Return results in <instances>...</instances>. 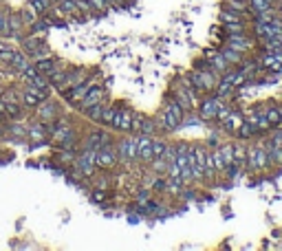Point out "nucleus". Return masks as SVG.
I'll return each instance as SVG.
<instances>
[{"label": "nucleus", "mask_w": 282, "mask_h": 251, "mask_svg": "<svg viewBox=\"0 0 282 251\" xmlns=\"http://www.w3.org/2000/svg\"><path fill=\"white\" fill-rule=\"evenodd\" d=\"M188 112L181 108L177 99L172 97V90L166 93V99H163V106L157 115V124H159V130L161 132H174L183 126V119H186Z\"/></svg>", "instance_id": "obj_1"}, {"label": "nucleus", "mask_w": 282, "mask_h": 251, "mask_svg": "<svg viewBox=\"0 0 282 251\" xmlns=\"http://www.w3.org/2000/svg\"><path fill=\"white\" fill-rule=\"evenodd\" d=\"M267 167H269V157H267L265 141L247 148V166H245V170H249V172H263V170H267Z\"/></svg>", "instance_id": "obj_2"}, {"label": "nucleus", "mask_w": 282, "mask_h": 251, "mask_svg": "<svg viewBox=\"0 0 282 251\" xmlns=\"http://www.w3.org/2000/svg\"><path fill=\"white\" fill-rule=\"evenodd\" d=\"M170 90H172V97L179 101V104H181V108L186 110V112H192V110L198 106V99H201V95H196L194 90H189L188 86H183L181 80H179L177 84H172Z\"/></svg>", "instance_id": "obj_3"}, {"label": "nucleus", "mask_w": 282, "mask_h": 251, "mask_svg": "<svg viewBox=\"0 0 282 251\" xmlns=\"http://www.w3.org/2000/svg\"><path fill=\"white\" fill-rule=\"evenodd\" d=\"M223 106V97H218L216 93H205V97L198 101V119L201 121H214L216 119V112Z\"/></svg>", "instance_id": "obj_4"}, {"label": "nucleus", "mask_w": 282, "mask_h": 251, "mask_svg": "<svg viewBox=\"0 0 282 251\" xmlns=\"http://www.w3.org/2000/svg\"><path fill=\"white\" fill-rule=\"evenodd\" d=\"M93 84H97V80H95V78H91V75H86V78L82 80L80 84H75L73 88L64 90V93H62L64 101H66L69 106H73V108H78V104H80L82 99H84V95L89 93V88H91Z\"/></svg>", "instance_id": "obj_5"}, {"label": "nucleus", "mask_w": 282, "mask_h": 251, "mask_svg": "<svg viewBox=\"0 0 282 251\" xmlns=\"http://www.w3.org/2000/svg\"><path fill=\"white\" fill-rule=\"evenodd\" d=\"M119 163V157H117V148L115 146H101L95 150V167L101 172L112 170V167Z\"/></svg>", "instance_id": "obj_6"}, {"label": "nucleus", "mask_w": 282, "mask_h": 251, "mask_svg": "<svg viewBox=\"0 0 282 251\" xmlns=\"http://www.w3.org/2000/svg\"><path fill=\"white\" fill-rule=\"evenodd\" d=\"M117 148V157L121 163H135L137 161V135L132 137H124L115 143Z\"/></svg>", "instance_id": "obj_7"}, {"label": "nucleus", "mask_w": 282, "mask_h": 251, "mask_svg": "<svg viewBox=\"0 0 282 251\" xmlns=\"http://www.w3.org/2000/svg\"><path fill=\"white\" fill-rule=\"evenodd\" d=\"M86 75H89V71H86L84 66H69V71H66V75L62 78V82H60L58 86H53V88L62 95L64 90H69V88H73L75 84H80Z\"/></svg>", "instance_id": "obj_8"}, {"label": "nucleus", "mask_w": 282, "mask_h": 251, "mask_svg": "<svg viewBox=\"0 0 282 251\" xmlns=\"http://www.w3.org/2000/svg\"><path fill=\"white\" fill-rule=\"evenodd\" d=\"M106 97H108V93H106V88L101 84H93L89 88V93L84 95V99L78 104V110L84 115L86 110L91 108V106H95V104H99V101H106Z\"/></svg>", "instance_id": "obj_9"}, {"label": "nucleus", "mask_w": 282, "mask_h": 251, "mask_svg": "<svg viewBox=\"0 0 282 251\" xmlns=\"http://www.w3.org/2000/svg\"><path fill=\"white\" fill-rule=\"evenodd\" d=\"M73 167H78V170L84 174L86 178L93 176V174H95V150H93V148H86L84 146V150H82L80 155L75 157Z\"/></svg>", "instance_id": "obj_10"}, {"label": "nucleus", "mask_w": 282, "mask_h": 251, "mask_svg": "<svg viewBox=\"0 0 282 251\" xmlns=\"http://www.w3.org/2000/svg\"><path fill=\"white\" fill-rule=\"evenodd\" d=\"M24 24L22 18H20V11H13V9H7V40H20L27 35V31H22Z\"/></svg>", "instance_id": "obj_11"}, {"label": "nucleus", "mask_w": 282, "mask_h": 251, "mask_svg": "<svg viewBox=\"0 0 282 251\" xmlns=\"http://www.w3.org/2000/svg\"><path fill=\"white\" fill-rule=\"evenodd\" d=\"M33 112H35V117H38V121H42V124H51V121L60 115V106H58V101L55 99L47 97V99L40 101V106Z\"/></svg>", "instance_id": "obj_12"}, {"label": "nucleus", "mask_w": 282, "mask_h": 251, "mask_svg": "<svg viewBox=\"0 0 282 251\" xmlns=\"http://www.w3.org/2000/svg\"><path fill=\"white\" fill-rule=\"evenodd\" d=\"M51 135V130H49V124H42V121H35V124H31L27 128V141L31 143L33 148H40V146H44V143L49 141V137Z\"/></svg>", "instance_id": "obj_13"}, {"label": "nucleus", "mask_w": 282, "mask_h": 251, "mask_svg": "<svg viewBox=\"0 0 282 251\" xmlns=\"http://www.w3.org/2000/svg\"><path fill=\"white\" fill-rule=\"evenodd\" d=\"M132 110L130 106H126V104H119V108H117L115 112V119H112V124L110 128L115 132H130V121H132Z\"/></svg>", "instance_id": "obj_14"}, {"label": "nucleus", "mask_w": 282, "mask_h": 251, "mask_svg": "<svg viewBox=\"0 0 282 251\" xmlns=\"http://www.w3.org/2000/svg\"><path fill=\"white\" fill-rule=\"evenodd\" d=\"M155 152H152V137L148 135H137V161H141L143 166H150Z\"/></svg>", "instance_id": "obj_15"}, {"label": "nucleus", "mask_w": 282, "mask_h": 251, "mask_svg": "<svg viewBox=\"0 0 282 251\" xmlns=\"http://www.w3.org/2000/svg\"><path fill=\"white\" fill-rule=\"evenodd\" d=\"M225 47H232L236 51H240V53H249L256 47V42L247 33H236V35H225Z\"/></svg>", "instance_id": "obj_16"}, {"label": "nucleus", "mask_w": 282, "mask_h": 251, "mask_svg": "<svg viewBox=\"0 0 282 251\" xmlns=\"http://www.w3.org/2000/svg\"><path fill=\"white\" fill-rule=\"evenodd\" d=\"M205 155H207V146L205 143H194V157H196L194 181H205Z\"/></svg>", "instance_id": "obj_17"}, {"label": "nucleus", "mask_w": 282, "mask_h": 251, "mask_svg": "<svg viewBox=\"0 0 282 251\" xmlns=\"http://www.w3.org/2000/svg\"><path fill=\"white\" fill-rule=\"evenodd\" d=\"M0 99H2V97H0ZM2 110H4V115H7L9 121H20L24 117V108H22V104H20V101H7V99H2Z\"/></svg>", "instance_id": "obj_18"}, {"label": "nucleus", "mask_w": 282, "mask_h": 251, "mask_svg": "<svg viewBox=\"0 0 282 251\" xmlns=\"http://www.w3.org/2000/svg\"><path fill=\"white\" fill-rule=\"evenodd\" d=\"M249 18H254V16H251V13H236V11H232V9H223V7H220V11H218V20H220V24L247 22Z\"/></svg>", "instance_id": "obj_19"}, {"label": "nucleus", "mask_w": 282, "mask_h": 251, "mask_svg": "<svg viewBox=\"0 0 282 251\" xmlns=\"http://www.w3.org/2000/svg\"><path fill=\"white\" fill-rule=\"evenodd\" d=\"M106 132H108V130H106V126H97L95 130L89 132V137H86V143H84V146H86V148H93V150L101 148V146H104Z\"/></svg>", "instance_id": "obj_20"}, {"label": "nucleus", "mask_w": 282, "mask_h": 251, "mask_svg": "<svg viewBox=\"0 0 282 251\" xmlns=\"http://www.w3.org/2000/svg\"><path fill=\"white\" fill-rule=\"evenodd\" d=\"M31 62H33V60L29 58V55L24 53L22 49H16V53H13V60H11V64H9V66H11L13 73H18V75H20V73H22V71L27 69V66L31 64Z\"/></svg>", "instance_id": "obj_21"}, {"label": "nucleus", "mask_w": 282, "mask_h": 251, "mask_svg": "<svg viewBox=\"0 0 282 251\" xmlns=\"http://www.w3.org/2000/svg\"><path fill=\"white\" fill-rule=\"evenodd\" d=\"M260 66L267 71H282V51L276 53H265V58L260 60Z\"/></svg>", "instance_id": "obj_22"}, {"label": "nucleus", "mask_w": 282, "mask_h": 251, "mask_svg": "<svg viewBox=\"0 0 282 251\" xmlns=\"http://www.w3.org/2000/svg\"><path fill=\"white\" fill-rule=\"evenodd\" d=\"M106 104H108V101H99V104L91 106V108L84 112V117H86V119L91 121V124H95V126H101V115H104V108H106Z\"/></svg>", "instance_id": "obj_23"}, {"label": "nucleus", "mask_w": 282, "mask_h": 251, "mask_svg": "<svg viewBox=\"0 0 282 251\" xmlns=\"http://www.w3.org/2000/svg\"><path fill=\"white\" fill-rule=\"evenodd\" d=\"M40 101H42V97L35 95L33 90H29L27 86H24V90H22V99H20L22 108H27V110H35V108L40 106Z\"/></svg>", "instance_id": "obj_24"}, {"label": "nucleus", "mask_w": 282, "mask_h": 251, "mask_svg": "<svg viewBox=\"0 0 282 251\" xmlns=\"http://www.w3.org/2000/svg\"><path fill=\"white\" fill-rule=\"evenodd\" d=\"M159 124H157V117H148L143 115V121H141V128H139V135H148V137H157L159 135Z\"/></svg>", "instance_id": "obj_25"}, {"label": "nucleus", "mask_w": 282, "mask_h": 251, "mask_svg": "<svg viewBox=\"0 0 282 251\" xmlns=\"http://www.w3.org/2000/svg\"><path fill=\"white\" fill-rule=\"evenodd\" d=\"M220 53H223V58L227 60L232 66H240L245 62V53H240V51H236V49H232V47H220Z\"/></svg>", "instance_id": "obj_26"}, {"label": "nucleus", "mask_w": 282, "mask_h": 251, "mask_svg": "<svg viewBox=\"0 0 282 251\" xmlns=\"http://www.w3.org/2000/svg\"><path fill=\"white\" fill-rule=\"evenodd\" d=\"M58 62H60V60L55 58V55H49V58H40V60H35L33 64L38 66V71H40L42 75H51V73H53V69L58 66Z\"/></svg>", "instance_id": "obj_27"}, {"label": "nucleus", "mask_w": 282, "mask_h": 251, "mask_svg": "<svg viewBox=\"0 0 282 251\" xmlns=\"http://www.w3.org/2000/svg\"><path fill=\"white\" fill-rule=\"evenodd\" d=\"M265 148H267V157H269V166H282V148L280 146H274V143L265 141Z\"/></svg>", "instance_id": "obj_28"}, {"label": "nucleus", "mask_w": 282, "mask_h": 251, "mask_svg": "<svg viewBox=\"0 0 282 251\" xmlns=\"http://www.w3.org/2000/svg\"><path fill=\"white\" fill-rule=\"evenodd\" d=\"M223 9H232L236 13H251L249 0H223Z\"/></svg>", "instance_id": "obj_29"}, {"label": "nucleus", "mask_w": 282, "mask_h": 251, "mask_svg": "<svg viewBox=\"0 0 282 251\" xmlns=\"http://www.w3.org/2000/svg\"><path fill=\"white\" fill-rule=\"evenodd\" d=\"M4 130L7 132H11V139H18V141H24L27 139V128H22V126H18V124H4Z\"/></svg>", "instance_id": "obj_30"}, {"label": "nucleus", "mask_w": 282, "mask_h": 251, "mask_svg": "<svg viewBox=\"0 0 282 251\" xmlns=\"http://www.w3.org/2000/svg\"><path fill=\"white\" fill-rule=\"evenodd\" d=\"M220 31L225 35H236V33H247V22H232V24H223Z\"/></svg>", "instance_id": "obj_31"}, {"label": "nucleus", "mask_w": 282, "mask_h": 251, "mask_svg": "<svg viewBox=\"0 0 282 251\" xmlns=\"http://www.w3.org/2000/svg\"><path fill=\"white\" fill-rule=\"evenodd\" d=\"M27 4L33 9L38 16H47L49 13V7H51V2L49 0H27Z\"/></svg>", "instance_id": "obj_32"}, {"label": "nucleus", "mask_w": 282, "mask_h": 251, "mask_svg": "<svg viewBox=\"0 0 282 251\" xmlns=\"http://www.w3.org/2000/svg\"><path fill=\"white\" fill-rule=\"evenodd\" d=\"M117 108H119V104H106V108H104V115H101V126L110 128L112 119H115V112H117Z\"/></svg>", "instance_id": "obj_33"}, {"label": "nucleus", "mask_w": 282, "mask_h": 251, "mask_svg": "<svg viewBox=\"0 0 282 251\" xmlns=\"http://www.w3.org/2000/svg\"><path fill=\"white\" fill-rule=\"evenodd\" d=\"M168 146H170V143H168L166 139H161V137H152V152H155V159L166 155Z\"/></svg>", "instance_id": "obj_34"}, {"label": "nucleus", "mask_w": 282, "mask_h": 251, "mask_svg": "<svg viewBox=\"0 0 282 251\" xmlns=\"http://www.w3.org/2000/svg\"><path fill=\"white\" fill-rule=\"evenodd\" d=\"M256 132H258V130H256L249 121H243V124L238 126V130H236V137H238V139H249V137H254Z\"/></svg>", "instance_id": "obj_35"}, {"label": "nucleus", "mask_w": 282, "mask_h": 251, "mask_svg": "<svg viewBox=\"0 0 282 251\" xmlns=\"http://www.w3.org/2000/svg\"><path fill=\"white\" fill-rule=\"evenodd\" d=\"M265 115H267V119H269L271 128H276V126L282 124V121H280V110H278V106H267V108H265Z\"/></svg>", "instance_id": "obj_36"}, {"label": "nucleus", "mask_w": 282, "mask_h": 251, "mask_svg": "<svg viewBox=\"0 0 282 251\" xmlns=\"http://www.w3.org/2000/svg\"><path fill=\"white\" fill-rule=\"evenodd\" d=\"M212 155H214V167H216V174H218V176H225L227 167H225V161H223V155H220V150H218V148H214Z\"/></svg>", "instance_id": "obj_37"}, {"label": "nucleus", "mask_w": 282, "mask_h": 251, "mask_svg": "<svg viewBox=\"0 0 282 251\" xmlns=\"http://www.w3.org/2000/svg\"><path fill=\"white\" fill-rule=\"evenodd\" d=\"M20 18H22V24H24V27H29L31 22H35V20H38V13H35L33 9L27 4L24 9H20Z\"/></svg>", "instance_id": "obj_38"}, {"label": "nucleus", "mask_w": 282, "mask_h": 251, "mask_svg": "<svg viewBox=\"0 0 282 251\" xmlns=\"http://www.w3.org/2000/svg\"><path fill=\"white\" fill-rule=\"evenodd\" d=\"M89 4L93 7V11H99L101 16L110 11V2H108V0H89Z\"/></svg>", "instance_id": "obj_39"}, {"label": "nucleus", "mask_w": 282, "mask_h": 251, "mask_svg": "<svg viewBox=\"0 0 282 251\" xmlns=\"http://www.w3.org/2000/svg\"><path fill=\"white\" fill-rule=\"evenodd\" d=\"M38 75H40V71H38V66H35V64L31 62V64H29V66H27V69H24V71H22V73H20V78H22L24 82H31V80H35V78H38Z\"/></svg>", "instance_id": "obj_40"}, {"label": "nucleus", "mask_w": 282, "mask_h": 251, "mask_svg": "<svg viewBox=\"0 0 282 251\" xmlns=\"http://www.w3.org/2000/svg\"><path fill=\"white\" fill-rule=\"evenodd\" d=\"M13 53H16V47H9V44H7V47L0 51V64H11Z\"/></svg>", "instance_id": "obj_41"}, {"label": "nucleus", "mask_w": 282, "mask_h": 251, "mask_svg": "<svg viewBox=\"0 0 282 251\" xmlns=\"http://www.w3.org/2000/svg\"><path fill=\"white\" fill-rule=\"evenodd\" d=\"M141 121H143V112H132V121H130V132L132 135H139V128H141Z\"/></svg>", "instance_id": "obj_42"}, {"label": "nucleus", "mask_w": 282, "mask_h": 251, "mask_svg": "<svg viewBox=\"0 0 282 251\" xmlns=\"http://www.w3.org/2000/svg\"><path fill=\"white\" fill-rule=\"evenodd\" d=\"M91 198H93V203H106L108 201V194H106V189L104 187H95L93 192H91Z\"/></svg>", "instance_id": "obj_43"}, {"label": "nucleus", "mask_w": 282, "mask_h": 251, "mask_svg": "<svg viewBox=\"0 0 282 251\" xmlns=\"http://www.w3.org/2000/svg\"><path fill=\"white\" fill-rule=\"evenodd\" d=\"M0 38L7 40V9H0Z\"/></svg>", "instance_id": "obj_44"}, {"label": "nucleus", "mask_w": 282, "mask_h": 251, "mask_svg": "<svg viewBox=\"0 0 282 251\" xmlns=\"http://www.w3.org/2000/svg\"><path fill=\"white\" fill-rule=\"evenodd\" d=\"M7 115H4V110H2V99H0V126H4V124H7Z\"/></svg>", "instance_id": "obj_45"}, {"label": "nucleus", "mask_w": 282, "mask_h": 251, "mask_svg": "<svg viewBox=\"0 0 282 251\" xmlns=\"http://www.w3.org/2000/svg\"><path fill=\"white\" fill-rule=\"evenodd\" d=\"M4 47H7V42H4V38H0V51H2Z\"/></svg>", "instance_id": "obj_46"}, {"label": "nucleus", "mask_w": 282, "mask_h": 251, "mask_svg": "<svg viewBox=\"0 0 282 251\" xmlns=\"http://www.w3.org/2000/svg\"><path fill=\"white\" fill-rule=\"evenodd\" d=\"M278 110H280V121H282V106H278Z\"/></svg>", "instance_id": "obj_47"}]
</instances>
